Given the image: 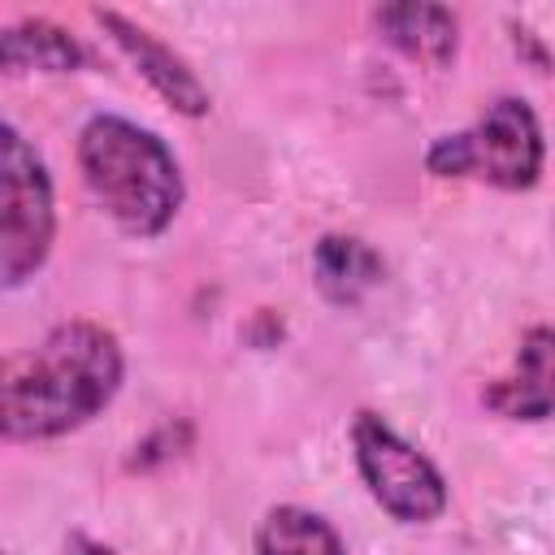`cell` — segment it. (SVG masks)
<instances>
[{"mask_svg":"<svg viewBox=\"0 0 555 555\" xmlns=\"http://www.w3.org/2000/svg\"><path fill=\"white\" fill-rule=\"evenodd\" d=\"M78 169L95 204L130 238H160L182 212L186 182L169 143L121 117L95 113L78 130Z\"/></svg>","mask_w":555,"mask_h":555,"instance_id":"7a4b0ae2","label":"cell"},{"mask_svg":"<svg viewBox=\"0 0 555 555\" xmlns=\"http://www.w3.org/2000/svg\"><path fill=\"white\" fill-rule=\"evenodd\" d=\"M481 408L525 425L555 416V325L525 330L512 369L481 386Z\"/></svg>","mask_w":555,"mask_h":555,"instance_id":"52a82bcc","label":"cell"},{"mask_svg":"<svg viewBox=\"0 0 555 555\" xmlns=\"http://www.w3.org/2000/svg\"><path fill=\"white\" fill-rule=\"evenodd\" d=\"M0 65L4 74H74L87 65V52L65 26L48 17H22L9 22L0 35Z\"/></svg>","mask_w":555,"mask_h":555,"instance_id":"30bf717a","label":"cell"},{"mask_svg":"<svg viewBox=\"0 0 555 555\" xmlns=\"http://www.w3.org/2000/svg\"><path fill=\"white\" fill-rule=\"evenodd\" d=\"M56 238L52 178L35 143L4 121L0 130V282L4 291L26 286Z\"/></svg>","mask_w":555,"mask_h":555,"instance_id":"277c9868","label":"cell"},{"mask_svg":"<svg viewBox=\"0 0 555 555\" xmlns=\"http://www.w3.org/2000/svg\"><path fill=\"white\" fill-rule=\"evenodd\" d=\"M95 22L104 26V35L113 39V48L134 65V74L182 117H204L212 108L208 87L199 82V74L191 69V61L182 52H173L165 39H156L147 26L130 22L117 9H95Z\"/></svg>","mask_w":555,"mask_h":555,"instance_id":"8992f818","label":"cell"},{"mask_svg":"<svg viewBox=\"0 0 555 555\" xmlns=\"http://www.w3.org/2000/svg\"><path fill=\"white\" fill-rule=\"evenodd\" d=\"M65 555H117V551L104 546V542H95V538H87V533H69Z\"/></svg>","mask_w":555,"mask_h":555,"instance_id":"7c38bea8","label":"cell"},{"mask_svg":"<svg viewBox=\"0 0 555 555\" xmlns=\"http://www.w3.org/2000/svg\"><path fill=\"white\" fill-rule=\"evenodd\" d=\"M312 278H317V291L330 304L356 308L373 286H382L386 264L356 234H321L317 247H312Z\"/></svg>","mask_w":555,"mask_h":555,"instance_id":"9c48e42d","label":"cell"},{"mask_svg":"<svg viewBox=\"0 0 555 555\" xmlns=\"http://www.w3.org/2000/svg\"><path fill=\"white\" fill-rule=\"evenodd\" d=\"M373 22L390 48H399L408 61H421L429 69H442L455 61L460 48V17L447 4H425V0H403V4H382L373 9Z\"/></svg>","mask_w":555,"mask_h":555,"instance_id":"ba28073f","label":"cell"},{"mask_svg":"<svg viewBox=\"0 0 555 555\" xmlns=\"http://www.w3.org/2000/svg\"><path fill=\"white\" fill-rule=\"evenodd\" d=\"M256 555H347V542L321 512L278 503L256 525Z\"/></svg>","mask_w":555,"mask_h":555,"instance_id":"8fae6325","label":"cell"},{"mask_svg":"<svg viewBox=\"0 0 555 555\" xmlns=\"http://www.w3.org/2000/svg\"><path fill=\"white\" fill-rule=\"evenodd\" d=\"M546 165V134L525 95H499L486 113L425 147L434 178H477L499 191H529Z\"/></svg>","mask_w":555,"mask_h":555,"instance_id":"3957f363","label":"cell"},{"mask_svg":"<svg viewBox=\"0 0 555 555\" xmlns=\"http://www.w3.org/2000/svg\"><path fill=\"white\" fill-rule=\"evenodd\" d=\"M351 455L369 499L399 525H429L447 512L451 494L442 468L416 442H408L382 412L360 408L351 416Z\"/></svg>","mask_w":555,"mask_h":555,"instance_id":"5b68a950","label":"cell"},{"mask_svg":"<svg viewBox=\"0 0 555 555\" xmlns=\"http://www.w3.org/2000/svg\"><path fill=\"white\" fill-rule=\"evenodd\" d=\"M126 377L121 338L100 321H61L39 347L22 351L4 369L0 434L9 442H48L82 429L100 416Z\"/></svg>","mask_w":555,"mask_h":555,"instance_id":"6da1fadb","label":"cell"}]
</instances>
